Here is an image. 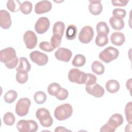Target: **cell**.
<instances>
[{
  "mask_svg": "<svg viewBox=\"0 0 132 132\" xmlns=\"http://www.w3.org/2000/svg\"><path fill=\"white\" fill-rule=\"evenodd\" d=\"M72 113V106L68 103L58 106L54 110V117L58 121H64L69 119Z\"/></svg>",
  "mask_w": 132,
  "mask_h": 132,
  "instance_id": "1",
  "label": "cell"
},
{
  "mask_svg": "<svg viewBox=\"0 0 132 132\" xmlns=\"http://www.w3.org/2000/svg\"><path fill=\"white\" fill-rule=\"evenodd\" d=\"M36 118L39 120L40 124L45 127L51 126L53 123V119L48 110L44 108H39L36 112Z\"/></svg>",
  "mask_w": 132,
  "mask_h": 132,
  "instance_id": "2",
  "label": "cell"
},
{
  "mask_svg": "<svg viewBox=\"0 0 132 132\" xmlns=\"http://www.w3.org/2000/svg\"><path fill=\"white\" fill-rule=\"evenodd\" d=\"M119 55V52L117 48L112 46H108L105 48L99 54V58L105 63H110L116 59Z\"/></svg>",
  "mask_w": 132,
  "mask_h": 132,
  "instance_id": "3",
  "label": "cell"
},
{
  "mask_svg": "<svg viewBox=\"0 0 132 132\" xmlns=\"http://www.w3.org/2000/svg\"><path fill=\"white\" fill-rule=\"evenodd\" d=\"M16 128L20 132H35L38 129V125L34 120H21L18 122Z\"/></svg>",
  "mask_w": 132,
  "mask_h": 132,
  "instance_id": "4",
  "label": "cell"
},
{
  "mask_svg": "<svg viewBox=\"0 0 132 132\" xmlns=\"http://www.w3.org/2000/svg\"><path fill=\"white\" fill-rule=\"evenodd\" d=\"M31 105L30 100L27 97H23L19 100L15 105V111L20 117L26 116L29 111Z\"/></svg>",
  "mask_w": 132,
  "mask_h": 132,
  "instance_id": "5",
  "label": "cell"
},
{
  "mask_svg": "<svg viewBox=\"0 0 132 132\" xmlns=\"http://www.w3.org/2000/svg\"><path fill=\"white\" fill-rule=\"evenodd\" d=\"M86 73L80 71L79 69L74 68L71 69L68 73V79L70 81L77 84H85Z\"/></svg>",
  "mask_w": 132,
  "mask_h": 132,
  "instance_id": "6",
  "label": "cell"
},
{
  "mask_svg": "<svg viewBox=\"0 0 132 132\" xmlns=\"http://www.w3.org/2000/svg\"><path fill=\"white\" fill-rule=\"evenodd\" d=\"M93 36V28L90 26H85L81 29L78 35V39L81 43L87 44L92 40Z\"/></svg>",
  "mask_w": 132,
  "mask_h": 132,
  "instance_id": "7",
  "label": "cell"
},
{
  "mask_svg": "<svg viewBox=\"0 0 132 132\" xmlns=\"http://www.w3.org/2000/svg\"><path fill=\"white\" fill-rule=\"evenodd\" d=\"M29 57L33 62L40 66H43L46 64L48 60V58L46 54L38 51L31 52Z\"/></svg>",
  "mask_w": 132,
  "mask_h": 132,
  "instance_id": "8",
  "label": "cell"
},
{
  "mask_svg": "<svg viewBox=\"0 0 132 132\" xmlns=\"http://www.w3.org/2000/svg\"><path fill=\"white\" fill-rule=\"evenodd\" d=\"M16 57L15 51L12 47H7L0 51L1 62L5 64L12 61Z\"/></svg>",
  "mask_w": 132,
  "mask_h": 132,
  "instance_id": "9",
  "label": "cell"
},
{
  "mask_svg": "<svg viewBox=\"0 0 132 132\" xmlns=\"http://www.w3.org/2000/svg\"><path fill=\"white\" fill-rule=\"evenodd\" d=\"M23 40L27 48L33 49L37 45L38 38L34 32L27 30L23 35Z\"/></svg>",
  "mask_w": 132,
  "mask_h": 132,
  "instance_id": "10",
  "label": "cell"
},
{
  "mask_svg": "<svg viewBox=\"0 0 132 132\" xmlns=\"http://www.w3.org/2000/svg\"><path fill=\"white\" fill-rule=\"evenodd\" d=\"M50 26L49 19L46 17H40L35 25V29L38 34H43L47 31Z\"/></svg>",
  "mask_w": 132,
  "mask_h": 132,
  "instance_id": "11",
  "label": "cell"
},
{
  "mask_svg": "<svg viewBox=\"0 0 132 132\" xmlns=\"http://www.w3.org/2000/svg\"><path fill=\"white\" fill-rule=\"evenodd\" d=\"M72 56L71 51L64 47H59L55 53V58L60 61L69 62Z\"/></svg>",
  "mask_w": 132,
  "mask_h": 132,
  "instance_id": "12",
  "label": "cell"
},
{
  "mask_svg": "<svg viewBox=\"0 0 132 132\" xmlns=\"http://www.w3.org/2000/svg\"><path fill=\"white\" fill-rule=\"evenodd\" d=\"M85 89L88 94L97 98L102 97L105 93L103 87L96 83L92 85L86 86Z\"/></svg>",
  "mask_w": 132,
  "mask_h": 132,
  "instance_id": "13",
  "label": "cell"
},
{
  "mask_svg": "<svg viewBox=\"0 0 132 132\" xmlns=\"http://www.w3.org/2000/svg\"><path fill=\"white\" fill-rule=\"evenodd\" d=\"M52 8V4L48 1H41L37 3L35 6V11L40 14L50 11Z\"/></svg>",
  "mask_w": 132,
  "mask_h": 132,
  "instance_id": "14",
  "label": "cell"
},
{
  "mask_svg": "<svg viewBox=\"0 0 132 132\" xmlns=\"http://www.w3.org/2000/svg\"><path fill=\"white\" fill-rule=\"evenodd\" d=\"M11 19L9 12L7 10H0V26L4 29H9L11 25Z\"/></svg>",
  "mask_w": 132,
  "mask_h": 132,
  "instance_id": "15",
  "label": "cell"
},
{
  "mask_svg": "<svg viewBox=\"0 0 132 132\" xmlns=\"http://www.w3.org/2000/svg\"><path fill=\"white\" fill-rule=\"evenodd\" d=\"M89 5L88 6L90 12L94 15H99L103 10V6L101 1H89Z\"/></svg>",
  "mask_w": 132,
  "mask_h": 132,
  "instance_id": "16",
  "label": "cell"
},
{
  "mask_svg": "<svg viewBox=\"0 0 132 132\" xmlns=\"http://www.w3.org/2000/svg\"><path fill=\"white\" fill-rule=\"evenodd\" d=\"M123 121L124 120L122 114L117 113L112 114L110 117L107 123L112 127L116 129L117 127L123 124Z\"/></svg>",
  "mask_w": 132,
  "mask_h": 132,
  "instance_id": "17",
  "label": "cell"
},
{
  "mask_svg": "<svg viewBox=\"0 0 132 132\" xmlns=\"http://www.w3.org/2000/svg\"><path fill=\"white\" fill-rule=\"evenodd\" d=\"M125 40V36L121 32H113L110 36L111 42L116 46H121L124 43Z\"/></svg>",
  "mask_w": 132,
  "mask_h": 132,
  "instance_id": "18",
  "label": "cell"
},
{
  "mask_svg": "<svg viewBox=\"0 0 132 132\" xmlns=\"http://www.w3.org/2000/svg\"><path fill=\"white\" fill-rule=\"evenodd\" d=\"M109 23L114 30H122L124 27V22L123 20L113 16L109 19Z\"/></svg>",
  "mask_w": 132,
  "mask_h": 132,
  "instance_id": "19",
  "label": "cell"
},
{
  "mask_svg": "<svg viewBox=\"0 0 132 132\" xmlns=\"http://www.w3.org/2000/svg\"><path fill=\"white\" fill-rule=\"evenodd\" d=\"M105 87L108 92L111 93H114L119 90L120 85L117 80L110 79L106 82Z\"/></svg>",
  "mask_w": 132,
  "mask_h": 132,
  "instance_id": "20",
  "label": "cell"
},
{
  "mask_svg": "<svg viewBox=\"0 0 132 132\" xmlns=\"http://www.w3.org/2000/svg\"><path fill=\"white\" fill-rule=\"evenodd\" d=\"M96 29L97 35L100 36H106L109 32V28L106 22L103 21L97 24Z\"/></svg>",
  "mask_w": 132,
  "mask_h": 132,
  "instance_id": "21",
  "label": "cell"
},
{
  "mask_svg": "<svg viewBox=\"0 0 132 132\" xmlns=\"http://www.w3.org/2000/svg\"><path fill=\"white\" fill-rule=\"evenodd\" d=\"M31 65L28 62L27 59L24 57H21L19 59V64L16 68V71H23L27 72L30 71Z\"/></svg>",
  "mask_w": 132,
  "mask_h": 132,
  "instance_id": "22",
  "label": "cell"
},
{
  "mask_svg": "<svg viewBox=\"0 0 132 132\" xmlns=\"http://www.w3.org/2000/svg\"><path fill=\"white\" fill-rule=\"evenodd\" d=\"M91 70L95 74L101 75L104 73L105 67L102 62L95 60L91 64Z\"/></svg>",
  "mask_w": 132,
  "mask_h": 132,
  "instance_id": "23",
  "label": "cell"
},
{
  "mask_svg": "<svg viewBox=\"0 0 132 132\" xmlns=\"http://www.w3.org/2000/svg\"><path fill=\"white\" fill-rule=\"evenodd\" d=\"M65 29V24L61 21L56 22L53 27V35H57L62 37Z\"/></svg>",
  "mask_w": 132,
  "mask_h": 132,
  "instance_id": "24",
  "label": "cell"
},
{
  "mask_svg": "<svg viewBox=\"0 0 132 132\" xmlns=\"http://www.w3.org/2000/svg\"><path fill=\"white\" fill-rule=\"evenodd\" d=\"M77 32V29L75 25L73 24L69 25L66 30V33H65L66 38L69 40H74L76 38Z\"/></svg>",
  "mask_w": 132,
  "mask_h": 132,
  "instance_id": "25",
  "label": "cell"
},
{
  "mask_svg": "<svg viewBox=\"0 0 132 132\" xmlns=\"http://www.w3.org/2000/svg\"><path fill=\"white\" fill-rule=\"evenodd\" d=\"M21 2L19 1L9 0L7 2L6 6L8 9L12 12H15L20 10Z\"/></svg>",
  "mask_w": 132,
  "mask_h": 132,
  "instance_id": "26",
  "label": "cell"
},
{
  "mask_svg": "<svg viewBox=\"0 0 132 132\" xmlns=\"http://www.w3.org/2000/svg\"><path fill=\"white\" fill-rule=\"evenodd\" d=\"M86 62V59L85 56L82 54H77L73 58L72 64L76 67H81L85 65Z\"/></svg>",
  "mask_w": 132,
  "mask_h": 132,
  "instance_id": "27",
  "label": "cell"
},
{
  "mask_svg": "<svg viewBox=\"0 0 132 132\" xmlns=\"http://www.w3.org/2000/svg\"><path fill=\"white\" fill-rule=\"evenodd\" d=\"M17 97L18 93L13 90H10L5 94L4 99L7 103L11 104L16 100Z\"/></svg>",
  "mask_w": 132,
  "mask_h": 132,
  "instance_id": "28",
  "label": "cell"
},
{
  "mask_svg": "<svg viewBox=\"0 0 132 132\" xmlns=\"http://www.w3.org/2000/svg\"><path fill=\"white\" fill-rule=\"evenodd\" d=\"M16 81L21 84H25L28 80V75L27 72L23 71H17L15 75Z\"/></svg>",
  "mask_w": 132,
  "mask_h": 132,
  "instance_id": "29",
  "label": "cell"
},
{
  "mask_svg": "<svg viewBox=\"0 0 132 132\" xmlns=\"http://www.w3.org/2000/svg\"><path fill=\"white\" fill-rule=\"evenodd\" d=\"M34 99L37 104H42L46 100V95L42 91H37L34 94Z\"/></svg>",
  "mask_w": 132,
  "mask_h": 132,
  "instance_id": "30",
  "label": "cell"
},
{
  "mask_svg": "<svg viewBox=\"0 0 132 132\" xmlns=\"http://www.w3.org/2000/svg\"><path fill=\"white\" fill-rule=\"evenodd\" d=\"M15 121V118L14 114L10 112H6L3 117V122L7 125L11 126L13 125Z\"/></svg>",
  "mask_w": 132,
  "mask_h": 132,
  "instance_id": "31",
  "label": "cell"
},
{
  "mask_svg": "<svg viewBox=\"0 0 132 132\" xmlns=\"http://www.w3.org/2000/svg\"><path fill=\"white\" fill-rule=\"evenodd\" d=\"M32 4L29 1H25L23 2L20 6V10L24 14H30L32 11Z\"/></svg>",
  "mask_w": 132,
  "mask_h": 132,
  "instance_id": "32",
  "label": "cell"
},
{
  "mask_svg": "<svg viewBox=\"0 0 132 132\" xmlns=\"http://www.w3.org/2000/svg\"><path fill=\"white\" fill-rule=\"evenodd\" d=\"M69 95L68 91L63 88H60L55 95V97L60 101L65 100Z\"/></svg>",
  "mask_w": 132,
  "mask_h": 132,
  "instance_id": "33",
  "label": "cell"
},
{
  "mask_svg": "<svg viewBox=\"0 0 132 132\" xmlns=\"http://www.w3.org/2000/svg\"><path fill=\"white\" fill-rule=\"evenodd\" d=\"M131 107L132 102H129L127 103L125 107V114L126 119V121L128 123H132V117H131Z\"/></svg>",
  "mask_w": 132,
  "mask_h": 132,
  "instance_id": "34",
  "label": "cell"
},
{
  "mask_svg": "<svg viewBox=\"0 0 132 132\" xmlns=\"http://www.w3.org/2000/svg\"><path fill=\"white\" fill-rule=\"evenodd\" d=\"M60 88L61 86L57 82H53L50 84L47 87L48 93L52 96H55Z\"/></svg>",
  "mask_w": 132,
  "mask_h": 132,
  "instance_id": "35",
  "label": "cell"
},
{
  "mask_svg": "<svg viewBox=\"0 0 132 132\" xmlns=\"http://www.w3.org/2000/svg\"><path fill=\"white\" fill-rule=\"evenodd\" d=\"M96 45L100 47H103L108 43V37L106 36H100L97 35L95 40Z\"/></svg>",
  "mask_w": 132,
  "mask_h": 132,
  "instance_id": "36",
  "label": "cell"
},
{
  "mask_svg": "<svg viewBox=\"0 0 132 132\" xmlns=\"http://www.w3.org/2000/svg\"><path fill=\"white\" fill-rule=\"evenodd\" d=\"M62 37L57 35H53L51 39V44L55 48H57L60 45Z\"/></svg>",
  "mask_w": 132,
  "mask_h": 132,
  "instance_id": "37",
  "label": "cell"
},
{
  "mask_svg": "<svg viewBox=\"0 0 132 132\" xmlns=\"http://www.w3.org/2000/svg\"><path fill=\"white\" fill-rule=\"evenodd\" d=\"M39 47L42 50L47 52H52L55 49L51 43L47 41H42L40 42L39 44Z\"/></svg>",
  "mask_w": 132,
  "mask_h": 132,
  "instance_id": "38",
  "label": "cell"
},
{
  "mask_svg": "<svg viewBox=\"0 0 132 132\" xmlns=\"http://www.w3.org/2000/svg\"><path fill=\"white\" fill-rule=\"evenodd\" d=\"M97 80L96 77L91 73H86L85 84L86 86H90L96 83Z\"/></svg>",
  "mask_w": 132,
  "mask_h": 132,
  "instance_id": "39",
  "label": "cell"
},
{
  "mask_svg": "<svg viewBox=\"0 0 132 132\" xmlns=\"http://www.w3.org/2000/svg\"><path fill=\"white\" fill-rule=\"evenodd\" d=\"M126 11L124 9L115 8L112 11V15L113 16L122 19L125 17Z\"/></svg>",
  "mask_w": 132,
  "mask_h": 132,
  "instance_id": "40",
  "label": "cell"
},
{
  "mask_svg": "<svg viewBox=\"0 0 132 132\" xmlns=\"http://www.w3.org/2000/svg\"><path fill=\"white\" fill-rule=\"evenodd\" d=\"M18 62H19V59L17 57H16L12 61H11L8 63H5V65L7 68H8L9 69H12L16 67V66L17 65V64L18 63Z\"/></svg>",
  "mask_w": 132,
  "mask_h": 132,
  "instance_id": "41",
  "label": "cell"
},
{
  "mask_svg": "<svg viewBox=\"0 0 132 132\" xmlns=\"http://www.w3.org/2000/svg\"><path fill=\"white\" fill-rule=\"evenodd\" d=\"M116 129L112 128L107 123L102 126L100 129L101 132H114Z\"/></svg>",
  "mask_w": 132,
  "mask_h": 132,
  "instance_id": "42",
  "label": "cell"
},
{
  "mask_svg": "<svg viewBox=\"0 0 132 132\" xmlns=\"http://www.w3.org/2000/svg\"><path fill=\"white\" fill-rule=\"evenodd\" d=\"M129 1H123V0H115L111 1V3L114 6H125L127 5Z\"/></svg>",
  "mask_w": 132,
  "mask_h": 132,
  "instance_id": "43",
  "label": "cell"
},
{
  "mask_svg": "<svg viewBox=\"0 0 132 132\" xmlns=\"http://www.w3.org/2000/svg\"><path fill=\"white\" fill-rule=\"evenodd\" d=\"M71 131V130L67 129L63 126H58L55 129V132H57V131Z\"/></svg>",
  "mask_w": 132,
  "mask_h": 132,
  "instance_id": "44",
  "label": "cell"
},
{
  "mask_svg": "<svg viewBox=\"0 0 132 132\" xmlns=\"http://www.w3.org/2000/svg\"><path fill=\"white\" fill-rule=\"evenodd\" d=\"M126 88L129 90L130 91H131V79L129 78L128 80H127L126 83Z\"/></svg>",
  "mask_w": 132,
  "mask_h": 132,
  "instance_id": "45",
  "label": "cell"
}]
</instances>
